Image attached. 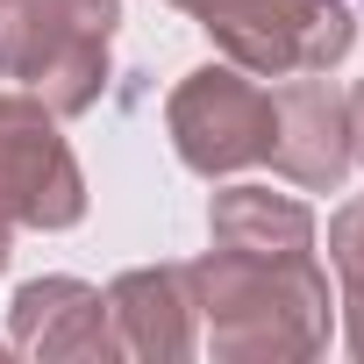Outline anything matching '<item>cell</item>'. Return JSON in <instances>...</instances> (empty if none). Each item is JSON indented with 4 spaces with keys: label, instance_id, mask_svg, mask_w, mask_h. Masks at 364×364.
Returning a JSON list of instances; mask_svg holds the SVG:
<instances>
[{
    "label": "cell",
    "instance_id": "cell-1",
    "mask_svg": "<svg viewBox=\"0 0 364 364\" xmlns=\"http://www.w3.org/2000/svg\"><path fill=\"white\" fill-rule=\"evenodd\" d=\"M200 343L222 364H307L328 350V272L314 257H250L208 243L186 264Z\"/></svg>",
    "mask_w": 364,
    "mask_h": 364
},
{
    "label": "cell",
    "instance_id": "cell-2",
    "mask_svg": "<svg viewBox=\"0 0 364 364\" xmlns=\"http://www.w3.org/2000/svg\"><path fill=\"white\" fill-rule=\"evenodd\" d=\"M122 0H0V79H22L58 122L100 107Z\"/></svg>",
    "mask_w": 364,
    "mask_h": 364
},
{
    "label": "cell",
    "instance_id": "cell-3",
    "mask_svg": "<svg viewBox=\"0 0 364 364\" xmlns=\"http://www.w3.org/2000/svg\"><path fill=\"white\" fill-rule=\"evenodd\" d=\"M171 8H186L215 36V50L257 79L328 72L357 43V15L343 0H171Z\"/></svg>",
    "mask_w": 364,
    "mask_h": 364
},
{
    "label": "cell",
    "instance_id": "cell-4",
    "mask_svg": "<svg viewBox=\"0 0 364 364\" xmlns=\"http://www.w3.org/2000/svg\"><path fill=\"white\" fill-rule=\"evenodd\" d=\"M86 171L36 93H0V272L22 229H79Z\"/></svg>",
    "mask_w": 364,
    "mask_h": 364
},
{
    "label": "cell",
    "instance_id": "cell-5",
    "mask_svg": "<svg viewBox=\"0 0 364 364\" xmlns=\"http://www.w3.org/2000/svg\"><path fill=\"white\" fill-rule=\"evenodd\" d=\"M164 136L178 150V164L200 178H229L243 164H264L272 150V86H257V72L243 65H193L164 100Z\"/></svg>",
    "mask_w": 364,
    "mask_h": 364
},
{
    "label": "cell",
    "instance_id": "cell-6",
    "mask_svg": "<svg viewBox=\"0 0 364 364\" xmlns=\"http://www.w3.org/2000/svg\"><path fill=\"white\" fill-rule=\"evenodd\" d=\"M264 164L300 193H336L357 150H350V93H336L328 79L300 72L272 93V150Z\"/></svg>",
    "mask_w": 364,
    "mask_h": 364
},
{
    "label": "cell",
    "instance_id": "cell-7",
    "mask_svg": "<svg viewBox=\"0 0 364 364\" xmlns=\"http://www.w3.org/2000/svg\"><path fill=\"white\" fill-rule=\"evenodd\" d=\"M8 350L43 357V364H107V357H122L114 321H107V293L86 286V279H65V272L15 286Z\"/></svg>",
    "mask_w": 364,
    "mask_h": 364
},
{
    "label": "cell",
    "instance_id": "cell-8",
    "mask_svg": "<svg viewBox=\"0 0 364 364\" xmlns=\"http://www.w3.org/2000/svg\"><path fill=\"white\" fill-rule=\"evenodd\" d=\"M107 321L122 357L143 364H178L200 350V307H193V279L186 264H136L107 286Z\"/></svg>",
    "mask_w": 364,
    "mask_h": 364
},
{
    "label": "cell",
    "instance_id": "cell-9",
    "mask_svg": "<svg viewBox=\"0 0 364 364\" xmlns=\"http://www.w3.org/2000/svg\"><path fill=\"white\" fill-rule=\"evenodd\" d=\"M208 243L250 257H314V208L272 186H222L208 200Z\"/></svg>",
    "mask_w": 364,
    "mask_h": 364
},
{
    "label": "cell",
    "instance_id": "cell-10",
    "mask_svg": "<svg viewBox=\"0 0 364 364\" xmlns=\"http://www.w3.org/2000/svg\"><path fill=\"white\" fill-rule=\"evenodd\" d=\"M328 264H336L343 293L364 286V200H343V208L328 215Z\"/></svg>",
    "mask_w": 364,
    "mask_h": 364
},
{
    "label": "cell",
    "instance_id": "cell-11",
    "mask_svg": "<svg viewBox=\"0 0 364 364\" xmlns=\"http://www.w3.org/2000/svg\"><path fill=\"white\" fill-rule=\"evenodd\" d=\"M343 336H350V350L364 357V286H350V293H343Z\"/></svg>",
    "mask_w": 364,
    "mask_h": 364
},
{
    "label": "cell",
    "instance_id": "cell-12",
    "mask_svg": "<svg viewBox=\"0 0 364 364\" xmlns=\"http://www.w3.org/2000/svg\"><path fill=\"white\" fill-rule=\"evenodd\" d=\"M350 150H357V164H364V79L350 86Z\"/></svg>",
    "mask_w": 364,
    "mask_h": 364
}]
</instances>
